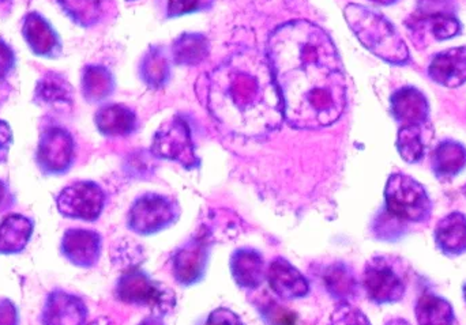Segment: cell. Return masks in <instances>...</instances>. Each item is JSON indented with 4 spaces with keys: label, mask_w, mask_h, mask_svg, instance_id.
<instances>
[{
    "label": "cell",
    "mask_w": 466,
    "mask_h": 325,
    "mask_svg": "<svg viewBox=\"0 0 466 325\" xmlns=\"http://www.w3.org/2000/svg\"><path fill=\"white\" fill-rule=\"evenodd\" d=\"M462 291H464V299H465V302H466V282L464 285V289H462Z\"/></svg>",
    "instance_id": "obj_44"
},
{
    "label": "cell",
    "mask_w": 466,
    "mask_h": 325,
    "mask_svg": "<svg viewBox=\"0 0 466 325\" xmlns=\"http://www.w3.org/2000/svg\"><path fill=\"white\" fill-rule=\"evenodd\" d=\"M76 158L73 136L62 127H48L41 133L38 142V168L48 176H60L70 171Z\"/></svg>",
    "instance_id": "obj_11"
},
{
    "label": "cell",
    "mask_w": 466,
    "mask_h": 325,
    "mask_svg": "<svg viewBox=\"0 0 466 325\" xmlns=\"http://www.w3.org/2000/svg\"><path fill=\"white\" fill-rule=\"evenodd\" d=\"M33 221L21 214H10L0 221V255H15L29 244Z\"/></svg>",
    "instance_id": "obj_25"
},
{
    "label": "cell",
    "mask_w": 466,
    "mask_h": 325,
    "mask_svg": "<svg viewBox=\"0 0 466 325\" xmlns=\"http://www.w3.org/2000/svg\"><path fill=\"white\" fill-rule=\"evenodd\" d=\"M63 13L81 27H95L108 13L109 0H57Z\"/></svg>",
    "instance_id": "obj_30"
},
{
    "label": "cell",
    "mask_w": 466,
    "mask_h": 325,
    "mask_svg": "<svg viewBox=\"0 0 466 325\" xmlns=\"http://www.w3.org/2000/svg\"><path fill=\"white\" fill-rule=\"evenodd\" d=\"M204 325H244L241 319L228 308H218L210 313Z\"/></svg>",
    "instance_id": "obj_36"
},
{
    "label": "cell",
    "mask_w": 466,
    "mask_h": 325,
    "mask_svg": "<svg viewBox=\"0 0 466 325\" xmlns=\"http://www.w3.org/2000/svg\"><path fill=\"white\" fill-rule=\"evenodd\" d=\"M82 95L90 103H103L115 92L114 74L100 64L86 65L82 71Z\"/></svg>",
    "instance_id": "obj_28"
},
{
    "label": "cell",
    "mask_w": 466,
    "mask_h": 325,
    "mask_svg": "<svg viewBox=\"0 0 466 325\" xmlns=\"http://www.w3.org/2000/svg\"><path fill=\"white\" fill-rule=\"evenodd\" d=\"M210 116L224 133L258 139L281 128L284 103L268 54L254 48L227 57L204 79Z\"/></svg>",
    "instance_id": "obj_2"
},
{
    "label": "cell",
    "mask_w": 466,
    "mask_h": 325,
    "mask_svg": "<svg viewBox=\"0 0 466 325\" xmlns=\"http://www.w3.org/2000/svg\"><path fill=\"white\" fill-rule=\"evenodd\" d=\"M87 308L79 297L55 291L49 294L41 313L43 325H86Z\"/></svg>",
    "instance_id": "obj_16"
},
{
    "label": "cell",
    "mask_w": 466,
    "mask_h": 325,
    "mask_svg": "<svg viewBox=\"0 0 466 325\" xmlns=\"http://www.w3.org/2000/svg\"><path fill=\"white\" fill-rule=\"evenodd\" d=\"M370 2L377 3V5H391L399 2V0H370Z\"/></svg>",
    "instance_id": "obj_42"
},
{
    "label": "cell",
    "mask_w": 466,
    "mask_h": 325,
    "mask_svg": "<svg viewBox=\"0 0 466 325\" xmlns=\"http://www.w3.org/2000/svg\"><path fill=\"white\" fill-rule=\"evenodd\" d=\"M22 37L35 56L56 59L62 54L59 34L37 11H30L22 19Z\"/></svg>",
    "instance_id": "obj_14"
},
{
    "label": "cell",
    "mask_w": 466,
    "mask_h": 325,
    "mask_svg": "<svg viewBox=\"0 0 466 325\" xmlns=\"http://www.w3.org/2000/svg\"><path fill=\"white\" fill-rule=\"evenodd\" d=\"M33 103L51 111H67L73 108V86L62 74L49 71L38 79L33 93Z\"/></svg>",
    "instance_id": "obj_18"
},
{
    "label": "cell",
    "mask_w": 466,
    "mask_h": 325,
    "mask_svg": "<svg viewBox=\"0 0 466 325\" xmlns=\"http://www.w3.org/2000/svg\"><path fill=\"white\" fill-rule=\"evenodd\" d=\"M410 269L397 256H374L367 261L363 288L370 301L377 305H393L402 301L408 289Z\"/></svg>",
    "instance_id": "obj_4"
},
{
    "label": "cell",
    "mask_w": 466,
    "mask_h": 325,
    "mask_svg": "<svg viewBox=\"0 0 466 325\" xmlns=\"http://www.w3.org/2000/svg\"><path fill=\"white\" fill-rule=\"evenodd\" d=\"M323 285L331 299L342 302H350L358 297L359 281L355 271L348 264L337 261L326 269L323 274Z\"/></svg>",
    "instance_id": "obj_26"
},
{
    "label": "cell",
    "mask_w": 466,
    "mask_h": 325,
    "mask_svg": "<svg viewBox=\"0 0 466 325\" xmlns=\"http://www.w3.org/2000/svg\"><path fill=\"white\" fill-rule=\"evenodd\" d=\"M172 63L171 52L166 46H150L139 63L142 82L150 89H163L171 79Z\"/></svg>",
    "instance_id": "obj_23"
},
{
    "label": "cell",
    "mask_w": 466,
    "mask_h": 325,
    "mask_svg": "<svg viewBox=\"0 0 466 325\" xmlns=\"http://www.w3.org/2000/svg\"><path fill=\"white\" fill-rule=\"evenodd\" d=\"M60 251L73 266L93 269L100 261L103 239L97 231L89 229H68L63 234Z\"/></svg>",
    "instance_id": "obj_13"
},
{
    "label": "cell",
    "mask_w": 466,
    "mask_h": 325,
    "mask_svg": "<svg viewBox=\"0 0 466 325\" xmlns=\"http://www.w3.org/2000/svg\"><path fill=\"white\" fill-rule=\"evenodd\" d=\"M179 217L177 199L160 193H144L131 204L127 228L139 236H152L171 228Z\"/></svg>",
    "instance_id": "obj_7"
},
{
    "label": "cell",
    "mask_w": 466,
    "mask_h": 325,
    "mask_svg": "<svg viewBox=\"0 0 466 325\" xmlns=\"http://www.w3.org/2000/svg\"><path fill=\"white\" fill-rule=\"evenodd\" d=\"M95 124L101 135L128 136L138 128V117L133 109L123 103H109L96 112Z\"/></svg>",
    "instance_id": "obj_21"
},
{
    "label": "cell",
    "mask_w": 466,
    "mask_h": 325,
    "mask_svg": "<svg viewBox=\"0 0 466 325\" xmlns=\"http://www.w3.org/2000/svg\"><path fill=\"white\" fill-rule=\"evenodd\" d=\"M348 26L364 48L391 65L410 62V52L393 24L382 14L361 5H348L344 10Z\"/></svg>",
    "instance_id": "obj_3"
},
{
    "label": "cell",
    "mask_w": 466,
    "mask_h": 325,
    "mask_svg": "<svg viewBox=\"0 0 466 325\" xmlns=\"http://www.w3.org/2000/svg\"><path fill=\"white\" fill-rule=\"evenodd\" d=\"M266 54L290 127L320 130L341 119L348 103L347 78L325 29L306 19L282 24L268 35Z\"/></svg>",
    "instance_id": "obj_1"
},
{
    "label": "cell",
    "mask_w": 466,
    "mask_h": 325,
    "mask_svg": "<svg viewBox=\"0 0 466 325\" xmlns=\"http://www.w3.org/2000/svg\"><path fill=\"white\" fill-rule=\"evenodd\" d=\"M385 203L386 212L401 222H427L434 209L424 185L404 173H394L389 177Z\"/></svg>",
    "instance_id": "obj_6"
},
{
    "label": "cell",
    "mask_w": 466,
    "mask_h": 325,
    "mask_svg": "<svg viewBox=\"0 0 466 325\" xmlns=\"http://www.w3.org/2000/svg\"><path fill=\"white\" fill-rule=\"evenodd\" d=\"M266 281L273 293L285 301L309 296V283L287 259L277 258L268 264Z\"/></svg>",
    "instance_id": "obj_15"
},
{
    "label": "cell",
    "mask_w": 466,
    "mask_h": 325,
    "mask_svg": "<svg viewBox=\"0 0 466 325\" xmlns=\"http://www.w3.org/2000/svg\"><path fill=\"white\" fill-rule=\"evenodd\" d=\"M172 62L182 67H194L208 59L210 43L202 33H183L171 46Z\"/></svg>",
    "instance_id": "obj_27"
},
{
    "label": "cell",
    "mask_w": 466,
    "mask_h": 325,
    "mask_svg": "<svg viewBox=\"0 0 466 325\" xmlns=\"http://www.w3.org/2000/svg\"><path fill=\"white\" fill-rule=\"evenodd\" d=\"M260 318L266 325H296L298 315L277 302H268L259 308Z\"/></svg>",
    "instance_id": "obj_33"
},
{
    "label": "cell",
    "mask_w": 466,
    "mask_h": 325,
    "mask_svg": "<svg viewBox=\"0 0 466 325\" xmlns=\"http://www.w3.org/2000/svg\"><path fill=\"white\" fill-rule=\"evenodd\" d=\"M86 325H116L114 323L112 319L106 318V316H100V318L95 319V320L90 321L89 324Z\"/></svg>",
    "instance_id": "obj_41"
},
{
    "label": "cell",
    "mask_w": 466,
    "mask_h": 325,
    "mask_svg": "<svg viewBox=\"0 0 466 325\" xmlns=\"http://www.w3.org/2000/svg\"><path fill=\"white\" fill-rule=\"evenodd\" d=\"M115 296L125 304L149 308L155 316L169 315L177 308V294L164 283L152 280L142 270H127L120 275L115 288Z\"/></svg>",
    "instance_id": "obj_5"
},
{
    "label": "cell",
    "mask_w": 466,
    "mask_h": 325,
    "mask_svg": "<svg viewBox=\"0 0 466 325\" xmlns=\"http://www.w3.org/2000/svg\"><path fill=\"white\" fill-rule=\"evenodd\" d=\"M390 111L400 124H429L430 103L418 87L405 86L397 90L390 98Z\"/></svg>",
    "instance_id": "obj_17"
},
{
    "label": "cell",
    "mask_w": 466,
    "mask_h": 325,
    "mask_svg": "<svg viewBox=\"0 0 466 325\" xmlns=\"http://www.w3.org/2000/svg\"><path fill=\"white\" fill-rule=\"evenodd\" d=\"M152 153L161 160L174 161L187 171L198 168L201 160L196 153L190 124L185 117L167 120L153 138Z\"/></svg>",
    "instance_id": "obj_8"
},
{
    "label": "cell",
    "mask_w": 466,
    "mask_h": 325,
    "mask_svg": "<svg viewBox=\"0 0 466 325\" xmlns=\"http://www.w3.org/2000/svg\"><path fill=\"white\" fill-rule=\"evenodd\" d=\"M212 241L207 231L194 234L187 242L175 252L172 272L182 286H193L201 282L209 266Z\"/></svg>",
    "instance_id": "obj_12"
},
{
    "label": "cell",
    "mask_w": 466,
    "mask_h": 325,
    "mask_svg": "<svg viewBox=\"0 0 466 325\" xmlns=\"http://www.w3.org/2000/svg\"><path fill=\"white\" fill-rule=\"evenodd\" d=\"M127 2H137V0H127Z\"/></svg>",
    "instance_id": "obj_46"
},
{
    "label": "cell",
    "mask_w": 466,
    "mask_h": 325,
    "mask_svg": "<svg viewBox=\"0 0 466 325\" xmlns=\"http://www.w3.org/2000/svg\"><path fill=\"white\" fill-rule=\"evenodd\" d=\"M18 310L13 301L0 299V325H18Z\"/></svg>",
    "instance_id": "obj_38"
},
{
    "label": "cell",
    "mask_w": 466,
    "mask_h": 325,
    "mask_svg": "<svg viewBox=\"0 0 466 325\" xmlns=\"http://www.w3.org/2000/svg\"><path fill=\"white\" fill-rule=\"evenodd\" d=\"M434 241L443 255H465L466 215L462 212H451L442 218L435 228Z\"/></svg>",
    "instance_id": "obj_22"
},
{
    "label": "cell",
    "mask_w": 466,
    "mask_h": 325,
    "mask_svg": "<svg viewBox=\"0 0 466 325\" xmlns=\"http://www.w3.org/2000/svg\"><path fill=\"white\" fill-rule=\"evenodd\" d=\"M407 26L416 40L423 32L429 33L435 41L451 40L462 32L454 0H419L418 10Z\"/></svg>",
    "instance_id": "obj_9"
},
{
    "label": "cell",
    "mask_w": 466,
    "mask_h": 325,
    "mask_svg": "<svg viewBox=\"0 0 466 325\" xmlns=\"http://www.w3.org/2000/svg\"><path fill=\"white\" fill-rule=\"evenodd\" d=\"M106 203L103 188L93 182H76L60 191L56 198L57 212L68 220L95 222Z\"/></svg>",
    "instance_id": "obj_10"
},
{
    "label": "cell",
    "mask_w": 466,
    "mask_h": 325,
    "mask_svg": "<svg viewBox=\"0 0 466 325\" xmlns=\"http://www.w3.org/2000/svg\"><path fill=\"white\" fill-rule=\"evenodd\" d=\"M466 168V147L453 139L441 142L432 154V172L441 182H451Z\"/></svg>",
    "instance_id": "obj_24"
},
{
    "label": "cell",
    "mask_w": 466,
    "mask_h": 325,
    "mask_svg": "<svg viewBox=\"0 0 466 325\" xmlns=\"http://www.w3.org/2000/svg\"><path fill=\"white\" fill-rule=\"evenodd\" d=\"M419 325H457L453 307L438 294L423 293L415 307Z\"/></svg>",
    "instance_id": "obj_29"
},
{
    "label": "cell",
    "mask_w": 466,
    "mask_h": 325,
    "mask_svg": "<svg viewBox=\"0 0 466 325\" xmlns=\"http://www.w3.org/2000/svg\"><path fill=\"white\" fill-rule=\"evenodd\" d=\"M329 325H371L367 316L350 302H342L334 310Z\"/></svg>",
    "instance_id": "obj_34"
},
{
    "label": "cell",
    "mask_w": 466,
    "mask_h": 325,
    "mask_svg": "<svg viewBox=\"0 0 466 325\" xmlns=\"http://www.w3.org/2000/svg\"><path fill=\"white\" fill-rule=\"evenodd\" d=\"M388 325H410V324H408L407 321H404V320H393V321H390V323H389Z\"/></svg>",
    "instance_id": "obj_43"
},
{
    "label": "cell",
    "mask_w": 466,
    "mask_h": 325,
    "mask_svg": "<svg viewBox=\"0 0 466 325\" xmlns=\"http://www.w3.org/2000/svg\"><path fill=\"white\" fill-rule=\"evenodd\" d=\"M11 146H13V131L8 123L0 120V163L8 160Z\"/></svg>",
    "instance_id": "obj_37"
},
{
    "label": "cell",
    "mask_w": 466,
    "mask_h": 325,
    "mask_svg": "<svg viewBox=\"0 0 466 325\" xmlns=\"http://www.w3.org/2000/svg\"><path fill=\"white\" fill-rule=\"evenodd\" d=\"M14 198L11 195L10 188L3 180H0V214L7 212L13 206Z\"/></svg>",
    "instance_id": "obj_39"
},
{
    "label": "cell",
    "mask_w": 466,
    "mask_h": 325,
    "mask_svg": "<svg viewBox=\"0 0 466 325\" xmlns=\"http://www.w3.org/2000/svg\"><path fill=\"white\" fill-rule=\"evenodd\" d=\"M426 125H402L397 135V150L407 163L420 162L427 152Z\"/></svg>",
    "instance_id": "obj_31"
},
{
    "label": "cell",
    "mask_w": 466,
    "mask_h": 325,
    "mask_svg": "<svg viewBox=\"0 0 466 325\" xmlns=\"http://www.w3.org/2000/svg\"><path fill=\"white\" fill-rule=\"evenodd\" d=\"M15 67V54L5 41L0 38V81H5Z\"/></svg>",
    "instance_id": "obj_35"
},
{
    "label": "cell",
    "mask_w": 466,
    "mask_h": 325,
    "mask_svg": "<svg viewBox=\"0 0 466 325\" xmlns=\"http://www.w3.org/2000/svg\"><path fill=\"white\" fill-rule=\"evenodd\" d=\"M138 325H167L164 323V319L161 318V316H149V318L145 319V320H142L141 323Z\"/></svg>",
    "instance_id": "obj_40"
},
{
    "label": "cell",
    "mask_w": 466,
    "mask_h": 325,
    "mask_svg": "<svg viewBox=\"0 0 466 325\" xmlns=\"http://www.w3.org/2000/svg\"><path fill=\"white\" fill-rule=\"evenodd\" d=\"M231 272L233 281L244 291H255L266 281L265 261L257 250L240 248L231 256Z\"/></svg>",
    "instance_id": "obj_20"
},
{
    "label": "cell",
    "mask_w": 466,
    "mask_h": 325,
    "mask_svg": "<svg viewBox=\"0 0 466 325\" xmlns=\"http://www.w3.org/2000/svg\"><path fill=\"white\" fill-rule=\"evenodd\" d=\"M429 75L435 84L456 89L466 84V46L446 49L432 59Z\"/></svg>",
    "instance_id": "obj_19"
},
{
    "label": "cell",
    "mask_w": 466,
    "mask_h": 325,
    "mask_svg": "<svg viewBox=\"0 0 466 325\" xmlns=\"http://www.w3.org/2000/svg\"><path fill=\"white\" fill-rule=\"evenodd\" d=\"M215 3L216 0H156V7L161 18L174 19L210 10Z\"/></svg>",
    "instance_id": "obj_32"
},
{
    "label": "cell",
    "mask_w": 466,
    "mask_h": 325,
    "mask_svg": "<svg viewBox=\"0 0 466 325\" xmlns=\"http://www.w3.org/2000/svg\"><path fill=\"white\" fill-rule=\"evenodd\" d=\"M8 0H0V5H5V3H7Z\"/></svg>",
    "instance_id": "obj_45"
}]
</instances>
